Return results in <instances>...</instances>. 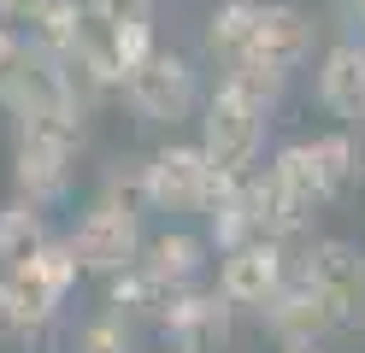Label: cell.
Instances as JSON below:
<instances>
[{
	"mask_svg": "<svg viewBox=\"0 0 365 353\" xmlns=\"http://www.w3.org/2000/svg\"><path fill=\"white\" fill-rule=\"evenodd\" d=\"M242 177H224L200 153V141H171L148 159V206L153 212H212Z\"/></svg>",
	"mask_w": 365,
	"mask_h": 353,
	"instance_id": "1",
	"label": "cell"
},
{
	"mask_svg": "<svg viewBox=\"0 0 365 353\" xmlns=\"http://www.w3.org/2000/svg\"><path fill=\"white\" fill-rule=\"evenodd\" d=\"M200 153H207L224 177L259 171V153H265V106H254L230 83H218V94L207 101V112H200Z\"/></svg>",
	"mask_w": 365,
	"mask_h": 353,
	"instance_id": "2",
	"label": "cell"
},
{
	"mask_svg": "<svg viewBox=\"0 0 365 353\" xmlns=\"http://www.w3.org/2000/svg\"><path fill=\"white\" fill-rule=\"evenodd\" d=\"M71 253L83 271L95 277H118L142 259V212L118 206V200H95L83 212V224L71 230Z\"/></svg>",
	"mask_w": 365,
	"mask_h": 353,
	"instance_id": "3",
	"label": "cell"
},
{
	"mask_svg": "<svg viewBox=\"0 0 365 353\" xmlns=\"http://www.w3.org/2000/svg\"><path fill=\"white\" fill-rule=\"evenodd\" d=\"M71 153H77V124H41L18 130V159H12V188L18 200L48 206L71 188Z\"/></svg>",
	"mask_w": 365,
	"mask_h": 353,
	"instance_id": "4",
	"label": "cell"
},
{
	"mask_svg": "<svg viewBox=\"0 0 365 353\" xmlns=\"http://www.w3.org/2000/svg\"><path fill=\"white\" fill-rule=\"evenodd\" d=\"M77 253H71V242H41L36 253H24L18 265H6V282L18 289V300H24V318H30V329H41V324H53L59 318V306H65V295H71V282H77Z\"/></svg>",
	"mask_w": 365,
	"mask_h": 353,
	"instance_id": "5",
	"label": "cell"
},
{
	"mask_svg": "<svg viewBox=\"0 0 365 353\" xmlns=\"http://www.w3.org/2000/svg\"><path fill=\"white\" fill-rule=\"evenodd\" d=\"M124 101L135 106L142 124H177V118H189L195 112V71H189V59L153 47V53L124 77Z\"/></svg>",
	"mask_w": 365,
	"mask_h": 353,
	"instance_id": "6",
	"label": "cell"
},
{
	"mask_svg": "<svg viewBox=\"0 0 365 353\" xmlns=\"http://www.w3.org/2000/svg\"><path fill=\"white\" fill-rule=\"evenodd\" d=\"M289 253L283 242H271V235H254V242H242V247H224L218 259V295L230 300V306H254V312H265L271 295L289 282Z\"/></svg>",
	"mask_w": 365,
	"mask_h": 353,
	"instance_id": "7",
	"label": "cell"
},
{
	"mask_svg": "<svg viewBox=\"0 0 365 353\" xmlns=\"http://www.w3.org/2000/svg\"><path fill=\"white\" fill-rule=\"evenodd\" d=\"M230 312L236 306L218 289L195 282V289H177L159 306V336H165V347H182V353H218L230 342Z\"/></svg>",
	"mask_w": 365,
	"mask_h": 353,
	"instance_id": "8",
	"label": "cell"
},
{
	"mask_svg": "<svg viewBox=\"0 0 365 353\" xmlns=\"http://www.w3.org/2000/svg\"><path fill=\"white\" fill-rule=\"evenodd\" d=\"M301 271L312 277V289L330 300V312H336L341 324H359V318H365V247L330 235V242H318V247L301 259Z\"/></svg>",
	"mask_w": 365,
	"mask_h": 353,
	"instance_id": "9",
	"label": "cell"
},
{
	"mask_svg": "<svg viewBox=\"0 0 365 353\" xmlns=\"http://www.w3.org/2000/svg\"><path fill=\"white\" fill-rule=\"evenodd\" d=\"M259 318L271 324V336H277L283 347H318V342H324L330 329L341 324V318L330 312V300L312 289L307 271H289V282L271 295V306H265Z\"/></svg>",
	"mask_w": 365,
	"mask_h": 353,
	"instance_id": "10",
	"label": "cell"
},
{
	"mask_svg": "<svg viewBox=\"0 0 365 353\" xmlns=\"http://www.w3.org/2000/svg\"><path fill=\"white\" fill-rule=\"evenodd\" d=\"M318 106L341 124H365V47L336 41L318 59Z\"/></svg>",
	"mask_w": 365,
	"mask_h": 353,
	"instance_id": "11",
	"label": "cell"
},
{
	"mask_svg": "<svg viewBox=\"0 0 365 353\" xmlns=\"http://www.w3.org/2000/svg\"><path fill=\"white\" fill-rule=\"evenodd\" d=\"M165 295L177 289H195L200 271H207V242L189 230H165V235H153V242H142V259H135Z\"/></svg>",
	"mask_w": 365,
	"mask_h": 353,
	"instance_id": "12",
	"label": "cell"
},
{
	"mask_svg": "<svg viewBox=\"0 0 365 353\" xmlns=\"http://www.w3.org/2000/svg\"><path fill=\"white\" fill-rule=\"evenodd\" d=\"M307 47H312V24L307 12H294V6H259V24H254V47H247V59H259V65H277V71H294L307 59ZM242 65V59H236Z\"/></svg>",
	"mask_w": 365,
	"mask_h": 353,
	"instance_id": "13",
	"label": "cell"
},
{
	"mask_svg": "<svg viewBox=\"0 0 365 353\" xmlns=\"http://www.w3.org/2000/svg\"><path fill=\"white\" fill-rule=\"evenodd\" d=\"M312 159H318V177H324V195H348V188L365 177V148L354 141V130L341 124L330 135H312Z\"/></svg>",
	"mask_w": 365,
	"mask_h": 353,
	"instance_id": "14",
	"label": "cell"
},
{
	"mask_svg": "<svg viewBox=\"0 0 365 353\" xmlns=\"http://www.w3.org/2000/svg\"><path fill=\"white\" fill-rule=\"evenodd\" d=\"M41 242H48L41 206H30V200H18V195H12V206H0V265H18V259L36 253Z\"/></svg>",
	"mask_w": 365,
	"mask_h": 353,
	"instance_id": "15",
	"label": "cell"
},
{
	"mask_svg": "<svg viewBox=\"0 0 365 353\" xmlns=\"http://www.w3.org/2000/svg\"><path fill=\"white\" fill-rule=\"evenodd\" d=\"M271 171H277L307 206H324V200H330V195H324V177H318V159H312V141H289V148H277Z\"/></svg>",
	"mask_w": 365,
	"mask_h": 353,
	"instance_id": "16",
	"label": "cell"
},
{
	"mask_svg": "<svg viewBox=\"0 0 365 353\" xmlns=\"http://www.w3.org/2000/svg\"><path fill=\"white\" fill-rule=\"evenodd\" d=\"M207 230H212V247L224 253V247H242V242H254L259 235V224H254V206H247V195H242V183L224 195L212 212H207Z\"/></svg>",
	"mask_w": 365,
	"mask_h": 353,
	"instance_id": "17",
	"label": "cell"
},
{
	"mask_svg": "<svg viewBox=\"0 0 365 353\" xmlns=\"http://www.w3.org/2000/svg\"><path fill=\"white\" fill-rule=\"evenodd\" d=\"M77 353H135V318L106 306L101 318H88L77 329Z\"/></svg>",
	"mask_w": 365,
	"mask_h": 353,
	"instance_id": "18",
	"label": "cell"
},
{
	"mask_svg": "<svg viewBox=\"0 0 365 353\" xmlns=\"http://www.w3.org/2000/svg\"><path fill=\"white\" fill-rule=\"evenodd\" d=\"M224 83H230L236 94H247V101H254V106H277V94H283V83H289V71H277V65H259V59H242V65H230V77H224Z\"/></svg>",
	"mask_w": 365,
	"mask_h": 353,
	"instance_id": "19",
	"label": "cell"
},
{
	"mask_svg": "<svg viewBox=\"0 0 365 353\" xmlns=\"http://www.w3.org/2000/svg\"><path fill=\"white\" fill-rule=\"evenodd\" d=\"M0 336H30V318H24V300L6 277H0Z\"/></svg>",
	"mask_w": 365,
	"mask_h": 353,
	"instance_id": "20",
	"label": "cell"
},
{
	"mask_svg": "<svg viewBox=\"0 0 365 353\" xmlns=\"http://www.w3.org/2000/svg\"><path fill=\"white\" fill-rule=\"evenodd\" d=\"M95 6H101L106 18H118V24H148L153 0H95Z\"/></svg>",
	"mask_w": 365,
	"mask_h": 353,
	"instance_id": "21",
	"label": "cell"
},
{
	"mask_svg": "<svg viewBox=\"0 0 365 353\" xmlns=\"http://www.w3.org/2000/svg\"><path fill=\"white\" fill-rule=\"evenodd\" d=\"M18 53H24V41H18V36L6 30V24H0V77H6V71L18 65Z\"/></svg>",
	"mask_w": 365,
	"mask_h": 353,
	"instance_id": "22",
	"label": "cell"
},
{
	"mask_svg": "<svg viewBox=\"0 0 365 353\" xmlns=\"http://www.w3.org/2000/svg\"><path fill=\"white\" fill-rule=\"evenodd\" d=\"M230 6H265V0H230Z\"/></svg>",
	"mask_w": 365,
	"mask_h": 353,
	"instance_id": "23",
	"label": "cell"
},
{
	"mask_svg": "<svg viewBox=\"0 0 365 353\" xmlns=\"http://www.w3.org/2000/svg\"><path fill=\"white\" fill-rule=\"evenodd\" d=\"M283 353H312V347H283Z\"/></svg>",
	"mask_w": 365,
	"mask_h": 353,
	"instance_id": "24",
	"label": "cell"
},
{
	"mask_svg": "<svg viewBox=\"0 0 365 353\" xmlns=\"http://www.w3.org/2000/svg\"><path fill=\"white\" fill-rule=\"evenodd\" d=\"M354 6H359V18H365V0H354Z\"/></svg>",
	"mask_w": 365,
	"mask_h": 353,
	"instance_id": "25",
	"label": "cell"
},
{
	"mask_svg": "<svg viewBox=\"0 0 365 353\" xmlns=\"http://www.w3.org/2000/svg\"><path fill=\"white\" fill-rule=\"evenodd\" d=\"M165 353H182V347H165Z\"/></svg>",
	"mask_w": 365,
	"mask_h": 353,
	"instance_id": "26",
	"label": "cell"
}]
</instances>
